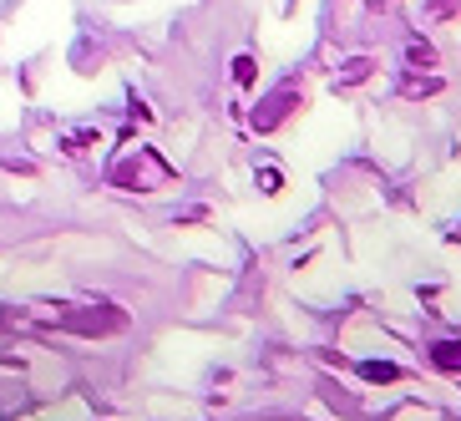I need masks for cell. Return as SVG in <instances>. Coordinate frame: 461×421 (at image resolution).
<instances>
[{
    "label": "cell",
    "instance_id": "cell-1",
    "mask_svg": "<svg viewBox=\"0 0 461 421\" xmlns=\"http://www.w3.org/2000/svg\"><path fill=\"white\" fill-rule=\"evenodd\" d=\"M112 183H117V188H163L167 178H173V168L163 163V158H158V152L152 148H137V152H127L122 163H112Z\"/></svg>",
    "mask_w": 461,
    "mask_h": 421
},
{
    "label": "cell",
    "instance_id": "cell-2",
    "mask_svg": "<svg viewBox=\"0 0 461 421\" xmlns=\"http://www.w3.org/2000/svg\"><path fill=\"white\" fill-rule=\"evenodd\" d=\"M436 366H441V371H447V376H456L461 380V345H436Z\"/></svg>",
    "mask_w": 461,
    "mask_h": 421
},
{
    "label": "cell",
    "instance_id": "cell-3",
    "mask_svg": "<svg viewBox=\"0 0 461 421\" xmlns=\"http://www.w3.org/2000/svg\"><path fill=\"white\" fill-rule=\"evenodd\" d=\"M285 107H289V92H279V96L269 102V112H264V117H254V123H258V127H274L279 117H285Z\"/></svg>",
    "mask_w": 461,
    "mask_h": 421
},
{
    "label": "cell",
    "instance_id": "cell-4",
    "mask_svg": "<svg viewBox=\"0 0 461 421\" xmlns=\"http://www.w3.org/2000/svg\"><path fill=\"white\" fill-rule=\"evenodd\" d=\"M233 77H239V82H249V77H254V61H249V56H239V61H233Z\"/></svg>",
    "mask_w": 461,
    "mask_h": 421
}]
</instances>
